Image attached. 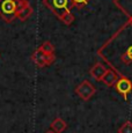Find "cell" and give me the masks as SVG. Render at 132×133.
Wrapping results in <instances>:
<instances>
[{"instance_id":"6da1fadb","label":"cell","mask_w":132,"mask_h":133,"mask_svg":"<svg viewBox=\"0 0 132 133\" xmlns=\"http://www.w3.org/2000/svg\"><path fill=\"white\" fill-rule=\"evenodd\" d=\"M97 55L119 75L132 81V21L122 25L98 49Z\"/></svg>"},{"instance_id":"7a4b0ae2","label":"cell","mask_w":132,"mask_h":133,"mask_svg":"<svg viewBox=\"0 0 132 133\" xmlns=\"http://www.w3.org/2000/svg\"><path fill=\"white\" fill-rule=\"evenodd\" d=\"M43 6L50 9L53 15L60 19L64 14L71 12L73 5L71 0H43Z\"/></svg>"},{"instance_id":"3957f363","label":"cell","mask_w":132,"mask_h":133,"mask_svg":"<svg viewBox=\"0 0 132 133\" xmlns=\"http://www.w3.org/2000/svg\"><path fill=\"white\" fill-rule=\"evenodd\" d=\"M16 13L15 0H0V17L6 23H11L16 19Z\"/></svg>"},{"instance_id":"277c9868","label":"cell","mask_w":132,"mask_h":133,"mask_svg":"<svg viewBox=\"0 0 132 133\" xmlns=\"http://www.w3.org/2000/svg\"><path fill=\"white\" fill-rule=\"evenodd\" d=\"M75 94L80 97L82 101H88L95 95L96 93V88L94 87V85L90 81L88 80H83L81 83H79L75 87Z\"/></svg>"},{"instance_id":"5b68a950","label":"cell","mask_w":132,"mask_h":133,"mask_svg":"<svg viewBox=\"0 0 132 133\" xmlns=\"http://www.w3.org/2000/svg\"><path fill=\"white\" fill-rule=\"evenodd\" d=\"M117 90V93H119L123 96L124 101H128V95L130 93H132V81L126 76H119V79L117 80V82L114 86Z\"/></svg>"},{"instance_id":"8992f818","label":"cell","mask_w":132,"mask_h":133,"mask_svg":"<svg viewBox=\"0 0 132 133\" xmlns=\"http://www.w3.org/2000/svg\"><path fill=\"white\" fill-rule=\"evenodd\" d=\"M107 71H108V67H105L103 64L96 63V64H94L93 67L89 70V74L94 80L102 81V79H103V76L105 75Z\"/></svg>"},{"instance_id":"52a82bcc","label":"cell","mask_w":132,"mask_h":133,"mask_svg":"<svg viewBox=\"0 0 132 133\" xmlns=\"http://www.w3.org/2000/svg\"><path fill=\"white\" fill-rule=\"evenodd\" d=\"M114 4L128 16V20L132 21V0H114Z\"/></svg>"},{"instance_id":"ba28073f","label":"cell","mask_w":132,"mask_h":133,"mask_svg":"<svg viewBox=\"0 0 132 133\" xmlns=\"http://www.w3.org/2000/svg\"><path fill=\"white\" fill-rule=\"evenodd\" d=\"M31 60H32V63L39 68H43V67H45V66H48L47 65V55L43 52L41 48H37L36 50L32 52Z\"/></svg>"},{"instance_id":"9c48e42d","label":"cell","mask_w":132,"mask_h":133,"mask_svg":"<svg viewBox=\"0 0 132 133\" xmlns=\"http://www.w3.org/2000/svg\"><path fill=\"white\" fill-rule=\"evenodd\" d=\"M119 76L121 75H119L115 70H113V68H108L105 75L103 76V79H102V82L108 87H114L115 83L117 82V80L119 79Z\"/></svg>"},{"instance_id":"30bf717a","label":"cell","mask_w":132,"mask_h":133,"mask_svg":"<svg viewBox=\"0 0 132 133\" xmlns=\"http://www.w3.org/2000/svg\"><path fill=\"white\" fill-rule=\"evenodd\" d=\"M66 129H67V123L64 119L60 118V117L55 118L50 124V130L55 133H63Z\"/></svg>"},{"instance_id":"8fae6325","label":"cell","mask_w":132,"mask_h":133,"mask_svg":"<svg viewBox=\"0 0 132 133\" xmlns=\"http://www.w3.org/2000/svg\"><path fill=\"white\" fill-rule=\"evenodd\" d=\"M32 12H34V11H32L31 6H30V5H28V6H26L24 8H22L21 11L17 12L16 19H19L20 21H26L27 19H29V17L31 16Z\"/></svg>"},{"instance_id":"7c38bea8","label":"cell","mask_w":132,"mask_h":133,"mask_svg":"<svg viewBox=\"0 0 132 133\" xmlns=\"http://www.w3.org/2000/svg\"><path fill=\"white\" fill-rule=\"evenodd\" d=\"M41 49H42V51L45 53V55H51V53H55V45L52 44L51 42H49V41H45V42H43L42 44H41Z\"/></svg>"},{"instance_id":"4fadbf2b","label":"cell","mask_w":132,"mask_h":133,"mask_svg":"<svg viewBox=\"0 0 132 133\" xmlns=\"http://www.w3.org/2000/svg\"><path fill=\"white\" fill-rule=\"evenodd\" d=\"M60 21L63 22L65 25H71L74 22V15H73V13L72 12H68V13H66V14H64L62 17H60Z\"/></svg>"},{"instance_id":"5bb4252c","label":"cell","mask_w":132,"mask_h":133,"mask_svg":"<svg viewBox=\"0 0 132 133\" xmlns=\"http://www.w3.org/2000/svg\"><path fill=\"white\" fill-rule=\"evenodd\" d=\"M118 133H132V123L130 121L125 122L124 124H122L117 130Z\"/></svg>"},{"instance_id":"9a60e30c","label":"cell","mask_w":132,"mask_h":133,"mask_svg":"<svg viewBox=\"0 0 132 133\" xmlns=\"http://www.w3.org/2000/svg\"><path fill=\"white\" fill-rule=\"evenodd\" d=\"M71 1H72L73 7H77V8L80 9V8H83L85 6H87L90 0H71Z\"/></svg>"},{"instance_id":"2e32d148","label":"cell","mask_w":132,"mask_h":133,"mask_svg":"<svg viewBox=\"0 0 132 133\" xmlns=\"http://www.w3.org/2000/svg\"><path fill=\"white\" fill-rule=\"evenodd\" d=\"M15 1H16V9H17V12L21 11L22 8H24L26 6L29 5L28 0H15ZM16 14H17V13H16Z\"/></svg>"},{"instance_id":"e0dca14e","label":"cell","mask_w":132,"mask_h":133,"mask_svg":"<svg viewBox=\"0 0 132 133\" xmlns=\"http://www.w3.org/2000/svg\"><path fill=\"white\" fill-rule=\"evenodd\" d=\"M56 60V55L55 53H51V55H47V65L50 66L51 64L55 63Z\"/></svg>"},{"instance_id":"ac0fdd59","label":"cell","mask_w":132,"mask_h":133,"mask_svg":"<svg viewBox=\"0 0 132 133\" xmlns=\"http://www.w3.org/2000/svg\"><path fill=\"white\" fill-rule=\"evenodd\" d=\"M45 133H55V132H53V131H51V130H49V131H47Z\"/></svg>"}]
</instances>
